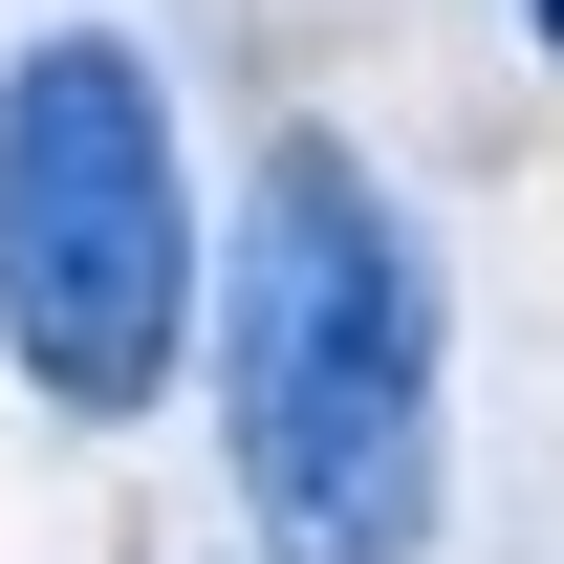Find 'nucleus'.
I'll use <instances>...</instances> for the list:
<instances>
[{"instance_id": "obj_1", "label": "nucleus", "mask_w": 564, "mask_h": 564, "mask_svg": "<svg viewBox=\"0 0 564 564\" xmlns=\"http://www.w3.org/2000/svg\"><path fill=\"white\" fill-rule=\"evenodd\" d=\"M217 326V456L261 564H413L434 543V413H456V326H434V239L348 131H261L239 239L196 261Z\"/></svg>"}, {"instance_id": "obj_2", "label": "nucleus", "mask_w": 564, "mask_h": 564, "mask_svg": "<svg viewBox=\"0 0 564 564\" xmlns=\"http://www.w3.org/2000/svg\"><path fill=\"white\" fill-rule=\"evenodd\" d=\"M196 152L131 22H44L0 66V348L66 434H131L196 348Z\"/></svg>"}, {"instance_id": "obj_3", "label": "nucleus", "mask_w": 564, "mask_h": 564, "mask_svg": "<svg viewBox=\"0 0 564 564\" xmlns=\"http://www.w3.org/2000/svg\"><path fill=\"white\" fill-rule=\"evenodd\" d=\"M521 22H543V66H564V0H521Z\"/></svg>"}]
</instances>
